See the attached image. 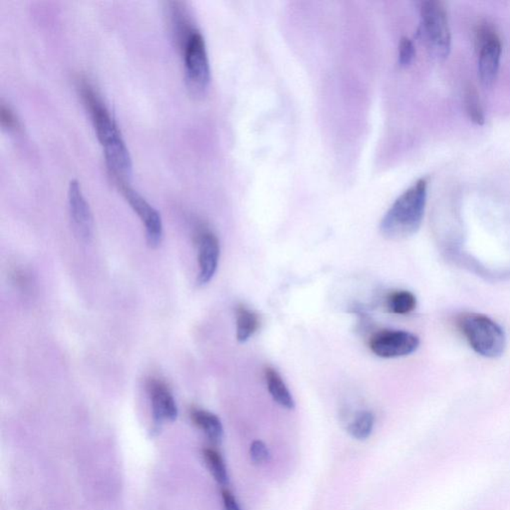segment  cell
<instances>
[{
	"instance_id": "1",
	"label": "cell",
	"mask_w": 510,
	"mask_h": 510,
	"mask_svg": "<svg viewBox=\"0 0 510 510\" xmlns=\"http://www.w3.org/2000/svg\"><path fill=\"white\" fill-rule=\"evenodd\" d=\"M81 97L92 118L97 138L104 151L106 166L113 182L126 180L133 170L129 149L123 139L114 118L97 91L87 81L79 82Z\"/></svg>"
},
{
	"instance_id": "4",
	"label": "cell",
	"mask_w": 510,
	"mask_h": 510,
	"mask_svg": "<svg viewBox=\"0 0 510 510\" xmlns=\"http://www.w3.org/2000/svg\"><path fill=\"white\" fill-rule=\"evenodd\" d=\"M421 18V33L430 53L437 59L447 58L451 51L452 36L444 4L437 0L423 1Z\"/></svg>"
},
{
	"instance_id": "16",
	"label": "cell",
	"mask_w": 510,
	"mask_h": 510,
	"mask_svg": "<svg viewBox=\"0 0 510 510\" xmlns=\"http://www.w3.org/2000/svg\"><path fill=\"white\" fill-rule=\"evenodd\" d=\"M374 425L375 417L373 413L363 411L358 413L352 423L349 425V435L357 441H365L372 435Z\"/></svg>"
},
{
	"instance_id": "5",
	"label": "cell",
	"mask_w": 510,
	"mask_h": 510,
	"mask_svg": "<svg viewBox=\"0 0 510 510\" xmlns=\"http://www.w3.org/2000/svg\"><path fill=\"white\" fill-rule=\"evenodd\" d=\"M185 65V79L192 96L203 95L211 82V66L206 41L199 30H194L179 47Z\"/></svg>"
},
{
	"instance_id": "3",
	"label": "cell",
	"mask_w": 510,
	"mask_h": 510,
	"mask_svg": "<svg viewBox=\"0 0 510 510\" xmlns=\"http://www.w3.org/2000/svg\"><path fill=\"white\" fill-rule=\"evenodd\" d=\"M458 326L476 353L487 358H497L504 354L506 346L504 332L499 324L485 315H461Z\"/></svg>"
},
{
	"instance_id": "22",
	"label": "cell",
	"mask_w": 510,
	"mask_h": 510,
	"mask_svg": "<svg viewBox=\"0 0 510 510\" xmlns=\"http://www.w3.org/2000/svg\"><path fill=\"white\" fill-rule=\"evenodd\" d=\"M221 495H223V505H225V510H240L237 499L230 490H223Z\"/></svg>"
},
{
	"instance_id": "17",
	"label": "cell",
	"mask_w": 510,
	"mask_h": 510,
	"mask_svg": "<svg viewBox=\"0 0 510 510\" xmlns=\"http://www.w3.org/2000/svg\"><path fill=\"white\" fill-rule=\"evenodd\" d=\"M204 459L213 478L221 485L228 483V468L220 452L213 449H204Z\"/></svg>"
},
{
	"instance_id": "9",
	"label": "cell",
	"mask_w": 510,
	"mask_h": 510,
	"mask_svg": "<svg viewBox=\"0 0 510 510\" xmlns=\"http://www.w3.org/2000/svg\"><path fill=\"white\" fill-rule=\"evenodd\" d=\"M68 204L70 218L77 237L83 242H90L94 232L92 211L77 180H72L70 182Z\"/></svg>"
},
{
	"instance_id": "7",
	"label": "cell",
	"mask_w": 510,
	"mask_h": 510,
	"mask_svg": "<svg viewBox=\"0 0 510 510\" xmlns=\"http://www.w3.org/2000/svg\"><path fill=\"white\" fill-rule=\"evenodd\" d=\"M114 182L145 226L148 244L151 249H156L162 244L163 237V220L160 213L147 201L145 197L135 191L126 180H116Z\"/></svg>"
},
{
	"instance_id": "21",
	"label": "cell",
	"mask_w": 510,
	"mask_h": 510,
	"mask_svg": "<svg viewBox=\"0 0 510 510\" xmlns=\"http://www.w3.org/2000/svg\"><path fill=\"white\" fill-rule=\"evenodd\" d=\"M0 122L1 126L7 130H16L19 127L18 117L9 106L1 104L0 107Z\"/></svg>"
},
{
	"instance_id": "13",
	"label": "cell",
	"mask_w": 510,
	"mask_h": 510,
	"mask_svg": "<svg viewBox=\"0 0 510 510\" xmlns=\"http://www.w3.org/2000/svg\"><path fill=\"white\" fill-rule=\"evenodd\" d=\"M191 418L194 425L203 430L211 442L220 441L223 435V427L218 416L201 409H192Z\"/></svg>"
},
{
	"instance_id": "20",
	"label": "cell",
	"mask_w": 510,
	"mask_h": 510,
	"mask_svg": "<svg viewBox=\"0 0 510 510\" xmlns=\"http://www.w3.org/2000/svg\"><path fill=\"white\" fill-rule=\"evenodd\" d=\"M416 56V48L413 41L408 37H403L399 43V62L401 65L412 63Z\"/></svg>"
},
{
	"instance_id": "15",
	"label": "cell",
	"mask_w": 510,
	"mask_h": 510,
	"mask_svg": "<svg viewBox=\"0 0 510 510\" xmlns=\"http://www.w3.org/2000/svg\"><path fill=\"white\" fill-rule=\"evenodd\" d=\"M416 306H417V298L410 291H394L386 299V309L390 313L409 314L415 310Z\"/></svg>"
},
{
	"instance_id": "12",
	"label": "cell",
	"mask_w": 510,
	"mask_h": 510,
	"mask_svg": "<svg viewBox=\"0 0 510 510\" xmlns=\"http://www.w3.org/2000/svg\"><path fill=\"white\" fill-rule=\"evenodd\" d=\"M266 380L267 389L271 394L274 401L282 408L287 410H292L295 406L294 399L291 394L290 390L283 381L282 377L279 375L273 368L268 367L266 370Z\"/></svg>"
},
{
	"instance_id": "11",
	"label": "cell",
	"mask_w": 510,
	"mask_h": 510,
	"mask_svg": "<svg viewBox=\"0 0 510 510\" xmlns=\"http://www.w3.org/2000/svg\"><path fill=\"white\" fill-rule=\"evenodd\" d=\"M147 388L151 399L154 421L157 423H162L165 421L174 422L178 418L179 410L167 385L161 380L150 379Z\"/></svg>"
},
{
	"instance_id": "6",
	"label": "cell",
	"mask_w": 510,
	"mask_h": 510,
	"mask_svg": "<svg viewBox=\"0 0 510 510\" xmlns=\"http://www.w3.org/2000/svg\"><path fill=\"white\" fill-rule=\"evenodd\" d=\"M475 47L478 52V74L483 85L490 87L499 74L502 41L497 30L487 23L478 25L475 31Z\"/></svg>"
},
{
	"instance_id": "10",
	"label": "cell",
	"mask_w": 510,
	"mask_h": 510,
	"mask_svg": "<svg viewBox=\"0 0 510 510\" xmlns=\"http://www.w3.org/2000/svg\"><path fill=\"white\" fill-rule=\"evenodd\" d=\"M199 247V275L197 282L199 285H208L218 270L220 261V245L215 233L206 228H201L197 235Z\"/></svg>"
},
{
	"instance_id": "18",
	"label": "cell",
	"mask_w": 510,
	"mask_h": 510,
	"mask_svg": "<svg viewBox=\"0 0 510 510\" xmlns=\"http://www.w3.org/2000/svg\"><path fill=\"white\" fill-rule=\"evenodd\" d=\"M464 105H466V113L471 121L476 125L485 124V117L481 106L480 94L475 86L468 85L464 92Z\"/></svg>"
},
{
	"instance_id": "8",
	"label": "cell",
	"mask_w": 510,
	"mask_h": 510,
	"mask_svg": "<svg viewBox=\"0 0 510 510\" xmlns=\"http://www.w3.org/2000/svg\"><path fill=\"white\" fill-rule=\"evenodd\" d=\"M370 349L378 357L399 358L411 355L420 346V339L410 332L382 330L370 339Z\"/></svg>"
},
{
	"instance_id": "14",
	"label": "cell",
	"mask_w": 510,
	"mask_h": 510,
	"mask_svg": "<svg viewBox=\"0 0 510 510\" xmlns=\"http://www.w3.org/2000/svg\"><path fill=\"white\" fill-rule=\"evenodd\" d=\"M261 326L259 315L245 306L237 309V339L238 342L244 343L254 336Z\"/></svg>"
},
{
	"instance_id": "2",
	"label": "cell",
	"mask_w": 510,
	"mask_h": 510,
	"mask_svg": "<svg viewBox=\"0 0 510 510\" xmlns=\"http://www.w3.org/2000/svg\"><path fill=\"white\" fill-rule=\"evenodd\" d=\"M428 182L420 179L392 204L380 223V232L387 240H401L420 230L427 203Z\"/></svg>"
},
{
	"instance_id": "19",
	"label": "cell",
	"mask_w": 510,
	"mask_h": 510,
	"mask_svg": "<svg viewBox=\"0 0 510 510\" xmlns=\"http://www.w3.org/2000/svg\"><path fill=\"white\" fill-rule=\"evenodd\" d=\"M249 454L250 459L257 466L267 463L270 458L268 447L261 440L252 442V444H250Z\"/></svg>"
}]
</instances>
